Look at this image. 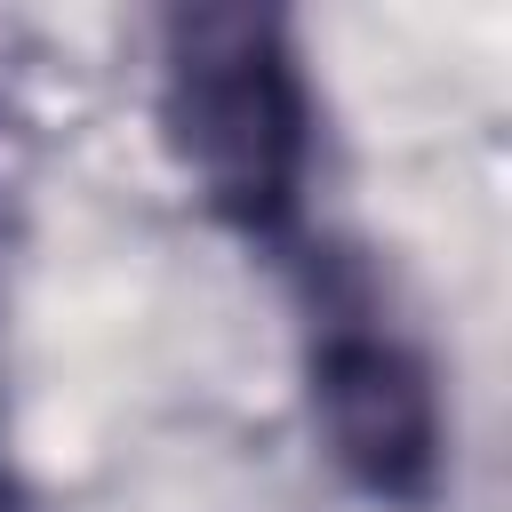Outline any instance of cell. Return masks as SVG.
Instances as JSON below:
<instances>
[{
  "instance_id": "obj_1",
  "label": "cell",
  "mask_w": 512,
  "mask_h": 512,
  "mask_svg": "<svg viewBox=\"0 0 512 512\" xmlns=\"http://www.w3.org/2000/svg\"><path fill=\"white\" fill-rule=\"evenodd\" d=\"M160 136L184 184L248 240H280L312 184V88L280 16L184 8L160 24Z\"/></svg>"
},
{
  "instance_id": "obj_2",
  "label": "cell",
  "mask_w": 512,
  "mask_h": 512,
  "mask_svg": "<svg viewBox=\"0 0 512 512\" xmlns=\"http://www.w3.org/2000/svg\"><path fill=\"white\" fill-rule=\"evenodd\" d=\"M304 400L328 464L392 512H424L448 480V408L432 360L360 288H320L304 336Z\"/></svg>"
}]
</instances>
